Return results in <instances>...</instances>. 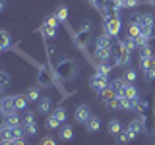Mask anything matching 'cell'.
I'll return each mask as SVG.
<instances>
[{"label":"cell","mask_w":155,"mask_h":145,"mask_svg":"<svg viewBox=\"0 0 155 145\" xmlns=\"http://www.w3.org/2000/svg\"><path fill=\"white\" fill-rule=\"evenodd\" d=\"M147 2H149V4H155V0H147Z\"/></svg>","instance_id":"obj_43"},{"label":"cell","mask_w":155,"mask_h":145,"mask_svg":"<svg viewBox=\"0 0 155 145\" xmlns=\"http://www.w3.org/2000/svg\"><path fill=\"white\" fill-rule=\"evenodd\" d=\"M27 103H29V99H27L25 95H16V97H14L16 110H25V108H27Z\"/></svg>","instance_id":"obj_22"},{"label":"cell","mask_w":155,"mask_h":145,"mask_svg":"<svg viewBox=\"0 0 155 145\" xmlns=\"http://www.w3.org/2000/svg\"><path fill=\"white\" fill-rule=\"evenodd\" d=\"M58 18H56V14H52V16H48L47 19H45V23H43V27H52V29H56V25H58Z\"/></svg>","instance_id":"obj_32"},{"label":"cell","mask_w":155,"mask_h":145,"mask_svg":"<svg viewBox=\"0 0 155 145\" xmlns=\"http://www.w3.org/2000/svg\"><path fill=\"white\" fill-rule=\"evenodd\" d=\"M126 83H128V81H126V79H124V76H122V77H116V79H114V81H113L110 85L114 87V91H116L118 95H122V91H124Z\"/></svg>","instance_id":"obj_27"},{"label":"cell","mask_w":155,"mask_h":145,"mask_svg":"<svg viewBox=\"0 0 155 145\" xmlns=\"http://www.w3.org/2000/svg\"><path fill=\"white\" fill-rule=\"evenodd\" d=\"M2 145H14L12 141H6V139H2Z\"/></svg>","instance_id":"obj_42"},{"label":"cell","mask_w":155,"mask_h":145,"mask_svg":"<svg viewBox=\"0 0 155 145\" xmlns=\"http://www.w3.org/2000/svg\"><path fill=\"white\" fill-rule=\"evenodd\" d=\"M142 118H143V124H145V132L149 135H153L155 134V97L153 95H149L145 99Z\"/></svg>","instance_id":"obj_2"},{"label":"cell","mask_w":155,"mask_h":145,"mask_svg":"<svg viewBox=\"0 0 155 145\" xmlns=\"http://www.w3.org/2000/svg\"><path fill=\"white\" fill-rule=\"evenodd\" d=\"M23 128H25V134L27 135H35L37 134V124H35V114L33 112H25L23 116Z\"/></svg>","instance_id":"obj_13"},{"label":"cell","mask_w":155,"mask_h":145,"mask_svg":"<svg viewBox=\"0 0 155 145\" xmlns=\"http://www.w3.org/2000/svg\"><path fill=\"white\" fill-rule=\"evenodd\" d=\"M120 132H122V122H120V120H110L109 122V134H116L118 135Z\"/></svg>","instance_id":"obj_29"},{"label":"cell","mask_w":155,"mask_h":145,"mask_svg":"<svg viewBox=\"0 0 155 145\" xmlns=\"http://www.w3.org/2000/svg\"><path fill=\"white\" fill-rule=\"evenodd\" d=\"M113 39H114V37H110L109 33H103V35L97 37L95 47H113Z\"/></svg>","instance_id":"obj_19"},{"label":"cell","mask_w":155,"mask_h":145,"mask_svg":"<svg viewBox=\"0 0 155 145\" xmlns=\"http://www.w3.org/2000/svg\"><path fill=\"white\" fill-rule=\"evenodd\" d=\"M132 21H136L142 29V35L153 39V25H155V19L151 14H142V12H136L132 14Z\"/></svg>","instance_id":"obj_3"},{"label":"cell","mask_w":155,"mask_h":145,"mask_svg":"<svg viewBox=\"0 0 155 145\" xmlns=\"http://www.w3.org/2000/svg\"><path fill=\"white\" fill-rule=\"evenodd\" d=\"M56 18H58V21L66 23V19H68V8L66 6H60V8L56 10Z\"/></svg>","instance_id":"obj_36"},{"label":"cell","mask_w":155,"mask_h":145,"mask_svg":"<svg viewBox=\"0 0 155 145\" xmlns=\"http://www.w3.org/2000/svg\"><path fill=\"white\" fill-rule=\"evenodd\" d=\"M41 145H56L54 137H51V135H45V137L41 139Z\"/></svg>","instance_id":"obj_39"},{"label":"cell","mask_w":155,"mask_h":145,"mask_svg":"<svg viewBox=\"0 0 155 145\" xmlns=\"http://www.w3.org/2000/svg\"><path fill=\"white\" fill-rule=\"evenodd\" d=\"M10 87V76H8V72H0V91L2 93H6V89Z\"/></svg>","instance_id":"obj_28"},{"label":"cell","mask_w":155,"mask_h":145,"mask_svg":"<svg viewBox=\"0 0 155 145\" xmlns=\"http://www.w3.org/2000/svg\"><path fill=\"white\" fill-rule=\"evenodd\" d=\"M113 54H114L116 60H118V66H128V62H130V50L126 48L122 39H118V37L113 39Z\"/></svg>","instance_id":"obj_4"},{"label":"cell","mask_w":155,"mask_h":145,"mask_svg":"<svg viewBox=\"0 0 155 145\" xmlns=\"http://www.w3.org/2000/svg\"><path fill=\"white\" fill-rule=\"evenodd\" d=\"M52 74H54V72H52ZM52 74L47 70L45 66H41V68H39V72H37V83L41 85V87H47V89H48V87H52V85H54V77H56V76L52 77Z\"/></svg>","instance_id":"obj_8"},{"label":"cell","mask_w":155,"mask_h":145,"mask_svg":"<svg viewBox=\"0 0 155 145\" xmlns=\"http://www.w3.org/2000/svg\"><path fill=\"white\" fill-rule=\"evenodd\" d=\"M74 118H76V122H78V124H87V120L91 118V110H89V106H87V105H80V106H76V110H74Z\"/></svg>","instance_id":"obj_10"},{"label":"cell","mask_w":155,"mask_h":145,"mask_svg":"<svg viewBox=\"0 0 155 145\" xmlns=\"http://www.w3.org/2000/svg\"><path fill=\"white\" fill-rule=\"evenodd\" d=\"M2 124H4V126H23V120L19 118V116H18V112H14V114L6 116Z\"/></svg>","instance_id":"obj_21"},{"label":"cell","mask_w":155,"mask_h":145,"mask_svg":"<svg viewBox=\"0 0 155 145\" xmlns=\"http://www.w3.org/2000/svg\"><path fill=\"white\" fill-rule=\"evenodd\" d=\"M114 97H118V93H116V91H114V87H113V85H109V87H107V89H103V91H101V93H99V99L103 101L105 105H109L110 101L114 99Z\"/></svg>","instance_id":"obj_16"},{"label":"cell","mask_w":155,"mask_h":145,"mask_svg":"<svg viewBox=\"0 0 155 145\" xmlns=\"http://www.w3.org/2000/svg\"><path fill=\"white\" fill-rule=\"evenodd\" d=\"M107 106H109L110 110H120V108H124V97H122V95L114 97V99L110 101V103L107 105Z\"/></svg>","instance_id":"obj_25"},{"label":"cell","mask_w":155,"mask_h":145,"mask_svg":"<svg viewBox=\"0 0 155 145\" xmlns=\"http://www.w3.org/2000/svg\"><path fill=\"white\" fill-rule=\"evenodd\" d=\"M113 56V47H95V58L99 62H105Z\"/></svg>","instance_id":"obj_14"},{"label":"cell","mask_w":155,"mask_h":145,"mask_svg":"<svg viewBox=\"0 0 155 145\" xmlns=\"http://www.w3.org/2000/svg\"><path fill=\"white\" fill-rule=\"evenodd\" d=\"M0 10H2V12L6 10V0H0Z\"/></svg>","instance_id":"obj_40"},{"label":"cell","mask_w":155,"mask_h":145,"mask_svg":"<svg viewBox=\"0 0 155 145\" xmlns=\"http://www.w3.org/2000/svg\"><path fill=\"white\" fill-rule=\"evenodd\" d=\"M25 97H27L29 101H39V99H41V95H39V89H37V87H29L27 93H25Z\"/></svg>","instance_id":"obj_34"},{"label":"cell","mask_w":155,"mask_h":145,"mask_svg":"<svg viewBox=\"0 0 155 145\" xmlns=\"http://www.w3.org/2000/svg\"><path fill=\"white\" fill-rule=\"evenodd\" d=\"M60 120H58L56 118V116L54 114H47V120H45V126H47V128L48 130H56V128H60Z\"/></svg>","instance_id":"obj_24"},{"label":"cell","mask_w":155,"mask_h":145,"mask_svg":"<svg viewBox=\"0 0 155 145\" xmlns=\"http://www.w3.org/2000/svg\"><path fill=\"white\" fill-rule=\"evenodd\" d=\"M51 106H52L51 99H48V97H41V99H39V105H37V110H39L41 114H48Z\"/></svg>","instance_id":"obj_18"},{"label":"cell","mask_w":155,"mask_h":145,"mask_svg":"<svg viewBox=\"0 0 155 145\" xmlns=\"http://www.w3.org/2000/svg\"><path fill=\"white\" fill-rule=\"evenodd\" d=\"M0 35H2V47H0V50L6 52L10 48V33L8 31H0Z\"/></svg>","instance_id":"obj_33"},{"label":"cell","mask_w":155,"mask_h":145,"mask_svg":"<svg viewBox=\"0 0 155 145\" xmlns=\"http://www.w3.org/2000/svg\"><path fill=\"white\" fill-rule=\"evenodd\" d=\"M140 68L143 70V76L147 79H155V54L149 60H140Z\"/></svg>","instance_id":"obj_11"},{"label":"cell","mask_w":155,"mask_h":145,"mask_svg":"<svg viewBox=\"0 0 155 145\" xmlns=\"http://www.w3.org/2000/svg\"><path fill=\"white\" fill-rule=\"evenodd\" d=\"M120 27H122V21H120V18H107L105 19V33H109L110 37H118L120 33Z\"/></svg>","instance_id":"obj_9"},{"label":"cell","mask_w":155,"mask_h":145,"mask_svg":"<svg viewBox=\"0 0 155 145\" xmlns=\"http://www.w3.org/2000/svg\"><path fill=\"white\" fill-rule=\"evenodd\" d=\"M85 128H87V132H91V134H93V132H99V128H101V122H99V118L91 114V118L87 120Z\"/></svg>","instance_id":"obj_23"},{"label":"cell","mask_w":155,"mask_h":145,"mask_svg":"<svg viewBox=\"0 0 155 145\" xmlns=\"http://www.w3.org/2000/svg\"><path fill=\"white\" fill-rule=\"evenodd\" d=\"M58 135H60L62 141H70V139L74 137V128H72L70 124H62L60 128H58Z\"/></svg>","instance_id":"obj_17"},{"label":"cell","mask_w":155,"mask_h":145,"mask_svg":"<svg viewBox=\"0 0 155 145\" xmlns=\"http://www.w3.org/2000/svg\"><path fill=\"white\" fill-rule=\"evenodd\" d=\"M52 72H54V76L58 77V79H64V81H70V79H74V76H76V72H78V68L76 64L72 60H68V58H58V60L52 64Z\"/></svg>","instance_id":"obj_1"},{"label":"cell","mask_w":155,"mask_h":145,"mask_svg":"<svg viewBox=\"0 0 155 145\" xmlns=\"http://www.w3.org/2000/svg\"><path fill=\"white\" fill-rule=\"evenodd\" d=\"M110 83H109V76H103V74H95L89 77V87L95 91V93H101L103 89H107Z\"/></svg>","instance_id":"obj_7"},{"label":"cell","mask_w":155,"mask_h":145,"mask_svg":"<svg viewBox=\"0 0 155 145\" xmlns=\"http://www.w3.org/2000/svg\"><path fill=\"white\" fill-rule=\"evenodd\" d=\"M128 130H130V134H134V135L145 132V124H143V118H142V116H140V118H134L132 122L128 124Z\"/></svg>","instance_id":"obj_15"},{"label":"cell","mask_w":155,"mask_h":145,"mask_svg":"<svg viewBox=\"0 0 155 145\" xmlns=\"http://www.w3.org/2000/svg\"><path fill=\"white\" fill-rule=\"evenodd\" d=\"M124 79L128 81V83H134V81H136V72H134V70H128V72L124 74Z\"/></svg>","instance_id":"obj_38"},{"label":"cell","mask_w":155,"mask_h":145,"mask_svg":"<svg viewBox=\"0 0 155 145\" xmlns=\"http://www.w3.org/2000/svg\"><path fill=\"white\" fill-rule=\"evenodd\" d=\"M74 39H76V43H78V47L81 48V50L85 52V47L89 45V41H91V23L89 21H85L84 23V27L80 29V31L74 35Z\"/></svg>","instance_id":"obj_6"},{"label":"cell","mask_w":155,"mask_h":145,"mask_svg":"<svg viewBox=\"0 0 155 145\" xmlns=\"http://www.w3.org/2000/svg\"><path fill=\"white\" fill-rule=\"evenodd\" d=\"M0 112H2L4 118L14 114V112H18L16 105H14V97H2V101H0Z\"/></svg>","instance_id":"obj_12"},{"label":"cell","mask_w":155,"mask_h":145,"mask_svg":"<svg viewBox=\"0 0 155 145\" xmlns=\"http://www.w3.org/2000/svg\"><path fill=\"white\" fill-rule=\"evenodd\" d=\"M0 134H2V139L6 141H16V139H23V134H25V128L23 126H4L0 128Z\"/></svg>","instance_id":"obj_5"},{"label":"cell","mask_w":155,"mask_h":145,"mask_svg":"<svg viewBox=\"0 0 155 145\" xmlns=\"http://www.w3.org/2000/svg\"><path fill=\"white\" fill-rule=\"evenodd\" d=\"M128 35H130V37L142 35V29H140V25H138L136 21H130V25H128Z\"/></svg>","instance_id":"obj_31"},{"label":"cell","mask_w":155,"mask_h":145,"mask_svg":"<svg viewBox=\"0 0 155 145\" xmlns=\"http://www.w3.org/2000/svg\"><path fill=\"white\" fill-rule=\"evenodd\" d=\"M87 2L91 4V6H93L95 10H99L101 14L105 12V6H107V0H87Z\"/></svg>","instance_id":"obj_37"},{"label":"cell","mask_w":155,"mask_h":145,"mask_svg":"<svg viewBox=\"0 0 155 145\" xmlns=\"http://www.w3.org/2000/svg\"><path fill=\"white\" fill-rule=\"evenodd\" d=\"M56 116L58 120H60L62 124H66V118H68V114H66V108H62V106H58V108H54V112H52Z\"/></svg>","instance_id":"obj_35"},{"label":"cell","mask_w":155,"mask_h":145,"mask_svg":"<svg viewBox=\"0 0 155 145\" xmlns=\"http://www.w3.org/2000/svg\"><path fill=\"white\" fill-rule=\"evenodd\" d=\"M134 137H136V135H134V134H130V130H126V132H120V134H118V139H116V141L122 145V143H130Z\"/></svg>","instance_id":"obj_30"},{"label":"cell","mask_w":155,"mask_h":145,"mask_svg":"<svg viewBox=\"0 0 155 145\" xmlns=\"http://www.w3.org/2000/svg\"><path fill=\"white\" fill-rule=\"evenodd\" d=\"M14 145H25V141H23V139H16V141H14Z\"/></svg>","instance_id":"obj_41"},{"label":"cell","mask_w":155,"mask_h":145,"mask_svg":"<svg viewBox=\"0 0 155 145\" xmlns=\"http://www.w3.org/2000/svg\"><path fill=\"white\" fill-rule=\"evenodd\" d=\"M122 97H126V99H134V97H138V89H136L134 83H126L124 91H122Z\"/></svg>","instance_id":"obj_26"},{"label":"cell","mask_w":155,"mask_h":145,"mask_svg":"<svg viewBox=\"0 0 155 145\" xmlns=\"http://www.w3.org/2000/svg\"><path fill=\"white\" fill-rule=\"evenodd\" d=\"M155 54V52L151 50V47H149V43L147 45H143V47H140L138 48V56H140V60H149Z\"/></svg>","instance_id":"obj_20"}]
</instances>
